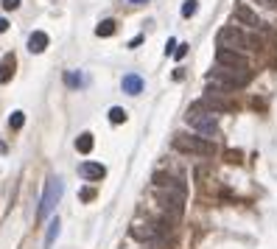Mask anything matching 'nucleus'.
<instances>
[{"mask_svg": "<svg viewBox=\"0 0 277 249\" xmlns=\"http://www.w3.org/2000/svg\"><path fill=\"white\" fill-rule=\"evenodd\" d=\"M185 120L191 123L193 129L199 132V135H205V138H213V135H218V120H216V112H208L205 107H202L199 101L193 104L191 109H188V115H185Z\"/></svg>", "mask_w": 277, "mask_h": 249, "instance_id": "f257e3e1", "label": "nucleus"}, {"mask_svg": "<svg viewBox=\"0 0 277 249\" xmlns=\"http://www.w3.org/2000/svg\"><path fill=\"white\" fill-rule=\"evenodd\" d=\"M173 148L182 154H196V157H213L216 154V143H210L202 135H176L173 138Z\"/></svg>", "mask_w": 277, "mask_h": 249, "instance_id": "f03ea898", "label": "nucleus"}, {"mask_svg": "<svg viewBox=\"0 0 277 249\" xmlns=\"http://www.w3.org/2000/svg\"><path fill=\"white\" fill-rule=\"evenodd\" d=\"M157 205L163 207V213L168 218H179L182 210H185V190L157 188Z\"/></svg>", "mask_w": 277, "mask_h": 249, "instance_id": "7ed1b4c3", "label": "nucleus"}, {"mask_svg": "<svg viewBox=\"0 0 277 249\" xmlns=\"http://www.w3.org/2000/svg\"><path fill=\"white\" fill-rule=\"evenodd\" d=\"M216 42H218V48H230V51L243 53L246 48H249V36L243 34L241 28H235V26H224V28H221V31L216 34Z\"/></svg>", "mask_w": 277, "mask_h": 249, "instance_id": "20e7f679", "label": "nucleus"}, {"mask_svg": "<svg viewBox=\"0 0 277 249\" xmlns=\"http://www.w3.org/2000/svg\"><path fill=\"white\" fill-rule=\"evenodd\" d=\"M208 81L224 87V90H235V87H243L246 81H249V70H246V73H238V70L218 68V70H213V73L208 76Z\"/></svg>", "mask_w": 277, "mask_h": 249, "instance_id": "39448f33", "label": "nucleus"}, {"mask_svg": "<svg viewBox=\"0 0 277 249\" xmlns=\"http://www.w3.org/2000/svg\"><path fill=\"white\" fill-rule=\"evenodd\" d=\"M62 199V179L59 177H53V179L45 182V190H42V199H39V218L53 213V207L59 205Z\"/></svg>", "mask_w": 277, "mask_h": 249, "instance_id": "423d86ee", "label": "nucleus"}, {"mask_svg": "<svg viewBox=\"0 0 277 249\" xmlns=\"http://www.w3.org/2000/svg\"><path fill=\"white\" fill-rule=\"evenodd\" d=\"M216 62H218V68L238 70V73H246V70H249L246 56L238 53V51H230V48H218V51H216Z\"/></svg>", "mask_w": 277, "mask_h": 249, "instance_id": "0eeeda50", "label": "nucleus"}, {"mask_svg": "<svg viewBox=\"0 0 277 249\" xmlns=\"http://www.w3.org/2000/svg\"><path fill=\"white\" fill-rule=\"evenodd\" d=\"M233 14H235V20H238V23H243V26H252V28H258V26H260L258 14H255L249 6H243V3H235Z\"/></svg>", "mask_w": 277, "mask_h": 249, "instance_id": "6e6552de", "label": "nucleus"}, {"mask_svg": "<svg viewBox=\"0 0 277 249\" xmlns=\"http://www.w3.org/2000/svg\"><path fill=\"white\" fill-rule=\"evenodd\" d=\"M129 235L135 241H160V235H157V230H154V224H138V227H132L129 230Z\"/></svg>", "mask_w": 277, "mask_h": 249, "instance_id": "1a4fd4ad", "label": "nucleus"}, {"mask_svg": "<svg viewBox=\"0 0 277 249\" xmlns=\"http://www.w3.org/2000/svg\"><path fill=\"white\" fill-rule=\"evenodd\" d=\"M78 174H81V177H84V179H104L106 177V168L104 165H98V163H81L78 165Z\"/></svg>", "mask_w": 277, "mask_h": 249, "instance_id": "9d476101", "label": "nucleus"}, {"mask_svg": "<svg viewBox=\"0 0 277 249\" xmlns=\"http://www.w3.org/2000/svg\"><path fill=\"white\" fill-rule=\"evenodd\" d=\"M154 185L157 188H173V190H188L185 188V182L179 179V177H171V174H154Z\"/></svg>", "mask_w": 277, "mask_h": 249, "instance_id": "9b49d317", "label": "nucleus"}, {"mask_svg": "<svg viewBox=\"0 0 277 249\" xmlns=\"http://www.w3.org/2000/svg\"><path fill=\"white\" fill-rule=\"evenodd\" d=\"M121 87H123V93L126 95H140L143 93V78H140L138 73H129V76H123Z\"/></svg>", "mask_w": 277, "mask_h": 249, "instance_id": "f8f14e48", "label": "nucleus"}, {"mask_svg": "<svg viewBox=\"0 0 277 249\" xmlns=\"http://www.w3.org/2000/svg\"><path fill=\"white\" fill-rule=\"evenodd\" d=\"M48 42H51V39H48L45 31H34V34L28 36V51L31 53H42L45 48H48Z\"/></svg>", "mask_w": 277, "mask_h": 249, "instance_id": "ddd939ff", "label": "nucleus"}, {"mask_svg": "<svg viewBox=\"0 0 277 249\" xmlns=\"http://www.w3.org/2000/svg\"><path fill=\"white\" fill-rule=\"evenodd\" d=\"M11 76H14V53H6L0 62V84L11 81Z\"/></svg>", "mask_w": 277, "mask_h": 249, "instance_id": "4468645a", "label": "nucleus"}, {"mask_svg": "<svg viewBox=\"0 0 277 249\" xmlns=\"http://www.w3.org/2000/svg\"><path fill=\"white\" fill-rule=\"evenodd\" d=\"M93 146H96V140H93L90 132H84V135H78V138H76V151H81V154H90Z\"/></svg>", "mask_w": 277, "mask_h": 249, "instance_id": "2eb2a0df", "label": "nucleus"}, {"mask_svg": "<svg viewBox=\"0 0 277 249\" xmlns=\"http://www.w3.org/2000/svg\"><path fill=\"white\" fill-rule=\"evenodd\" d=\"M59 227H62L59 218H51V224H48V232H45V249L53 247V241H56V235H59Z\"/></svg>", "mask_w": 277, "mask_h": 249, "instance_id": "dca6fc26", "label": "nucleus"}, {"mask_svg": "<svg viewBox=\"0 0 277 249\" xmlns=\"http://www.w3.org/2000/svg\"><path fill=\"white\" fill-rule=\"evenodd\" d=\"M115 31H118V23H115V20H101V23H98V28H96L98 36H112Z\"/></svg>", "mask_w": 277, "mask_h": 249, "instance_id": "f3484780", "label": "nucleus"}, {"mask_svg": "<svg viewBox=\"0 0 277 249\" xmlns=\"http://www.w3.org/2000/svg\"><path fill=\"white\" fill-rule=\"evenodd\" d=\"M23 123H26V115H23V112H11V118H9V126H11V129H14V132H17V129H23Z\"/></svg>", "mask_w": 277, "mask_h": 249, "instance_id": "a211bd4d", "label": "nucleus"}, {"mask_svg": "<svg viewBox=\"0 0 277 249\" xmlns=\"http://www.w3.org/2000/svg\"><path fill=\"white\" fill-rule=\"evenodd\" d=\"M109 120H112V123H126V109L112 107V109H109Z\"/></svg>", "mask_w": 277, "mask_h": 249, "instance_id": "6ab92c4d", "label": "nucleus"}, {"mask_svg": "<svg viewBox=\"0 0 277 249\" xmlns=\"http://www.w3.org/2000/svg\"><path fill=\"white\" fill-rule=\"evenodd\" d=\"M196 9H199V6H196V0H185V6H182V17H193Z\"/></svg>", "mask_w": 277, "mask_h": 249, "instance_id": "aec40b11", "label": "nucleus"}, {"mask_svg": "<svg viewBox=\"0 0 277 249\" xmlns=\"http://www.w3.org/2000/svg\"><path fill=\"white\" fill-rule=\"evenodd\" d=\"M78 199H81V202H90V199H96V190L93 188H81L78 190Z\"/></svg>", "mask_w": 277, "mask_h": 249, "instance_id": "412c9836", "label": "nucleus"}, {"mask_svg": "<svg viewBox=\"0 0 277 249\" xmlns=\"http://www.w3.org/2000/svg\"><path fill=\"white\" fill-rule=\"evenodd\" d=\"M65 81H68L70 87H76V84H81V78L76 76V73H65Z\"/></svg>", "mask_w": 277, "mask_h": 249, "instance_id": "4be33fe9", "label": "nucleus"}, {"mask_svg": "<svg viewBox=\"0 0 277 249\" xmlns=\"http://www.w3.org/2000/svg\"><path fill=\"white\" fill-rule=\"evenodd\" d=\"M17 6H20V0H3V9L6 11H14Z\"/></svg>", "mask_w": 277, "mask_h": 249, "instance_id": "5701e85b", "label": "nucleus"}, {"mask_svg": "<svg viewBox=\"0 0 277 249\" xmlns=\"http://www.w3.org/2000/svg\"><path fill=\"white\" fill-rule=\"evenodd\" d=\"M185 53H188V45H179V48H176V51H173V56H176V59H182V56H185Z\"/></svg>", "mask_w": 277, "mask_h": 249, "instance_id": "b1692460", "label": "nucleus"}, {"mask_svg": "<svg viewBox=\"0 0 277 249\" xmlns=\"http://www.w3.org/2000/svg\"><path fill=\"white\" fill-rule=\"evenodd\" d=\"M238 157H241V154H238V151H227V160H230V163H241Z\"/></svg>", "mask_w": 277, "mask_h": 249, "instance_id": "393cba45", "label": "nucleus"}, {"mask_svg": "<svg viewBox=\"0 0 277 249\" xmlns=\"http://www.w3.org/2000/svg\"><path fill=\"white\" fill-rule=\"evenodd\" d=\"M3 31H9V20L6 17H0V34H3Z\"/></svg>", "mask_w": 277, "mask_h": 249, "instance_id": "a878e982", "label": "nucleus"}, {"mask_svg": "<svg viewBox=\"0 0 277 249\" xmlns=\"http://www.w3.org/2000/svg\"><path fill=\"white\" fill-rule=\"evenodd\" d=\"M258 3H263V6H269V9H277V0H258Z\"/></svg>", "mask_w": 277, "mask_h": 249, "instance_id": "bb28decb", "label": "nucleus"}, {"mask_svg": "<svg viewBox=\"0 0 277 249\" xmlns=\"http://www.w3.org/2000/svg\"><path fill=\"white\" fill-rule=\"evenodd\" d=\"M129 3H135V6H143V3H146V0H129Z\"/></svg>", "mask_w": 277, "mask_h": 249, "instance_id": "cd10ccee", "label": "nucleus"}]
</instances>
